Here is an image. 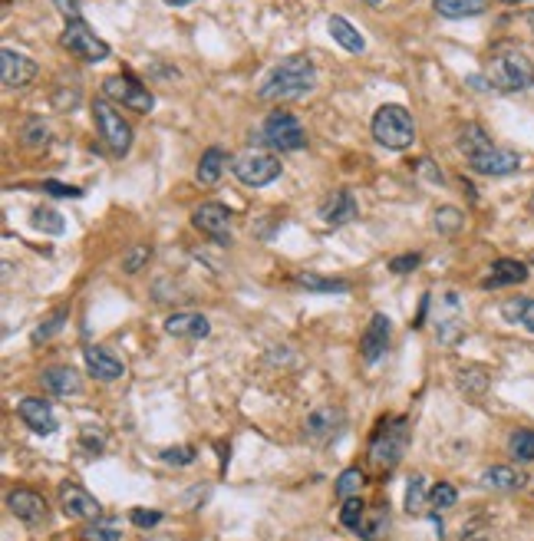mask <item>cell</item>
<instances>
[{
	"label": "cell",
	"instance_id": "cell-19",
	"mask_svg": "<svg viewBox=\"0 0 534 541\" xmlns=\"http://www.w3.org/2000/svg\"><path fill=\"white\" fill-rule=\"evenodd\" d=\"M360 215V205H357V195L349 192V188H337L330 198H324V205H320V219L324 225L330 228H340V225H347Z\"/></svg>",
	"mask_w": 534,
	"mask_h": 541
},
{
	"label": "cell",
	"instance_id": "cell-13",
	"mask_svg": "<svg viewBox=\"0 0 534 541\" xmlns=\"http://www.w3.org/2000/svg\"><path fill=\"white\" fill-rule=\"evenodd\" d=\"M36 76V63L27 53H17L11 46L0 50V83L4 90H24Z\"/></svg>",
	"mask_w": 534,
	"mask_h": 541
},
{
	"label": "cell",
	"instance_id": "cell-18",
	"mask_svg": "<svg viewBox=\"0 0 534 541\" xmlns=\"http://www.w3.org/2000/svg\"><path fill=\"white\" fill-rule=\"evenodd\" d=\"M82 360H86L90 377H96V380L113 383V380H122V377H126L122 360H119L113 350H106V346H86V350H82Z\"/></svg>",
	"mask_w": 534,
	"mask_h": 541
},
{
	"label": "cell",
	"instance_id": "cell-7",
	"mask_svg": "<svg viewBox=\"0 0 534 541\" xmlns=\"http://www.w3.org/2000/svg\"><path fill=\"white\" fill-rule=\"evenodd\" d=\"M93 119L96 126H99V136H103L106 149L122 159V155L132 149V126L116 113V106L106 103V99H96L93 103Z\"/></svg>",
	"mask_w": 534,
	"mask_h": 541
},
{
	"label": "cell",
	"instance_id": "cell-32",
	"mask_svg": "<svg viewBox=\"0 0 534 541\" xmlns=\"http://www.w3.org/2000/svg\"><path fill=\"white\" fill-rule=\"evenodd\" d=\"M508 452L518 462H534V429H514L508 439Z\"/></svg>",
	"mask_w": 534,
	"mask_h": 541
},
{
	"label": "cell",
	"instance_id": "cell-30",
	"mask_svg": "<svg viewBox=\"0 0 534 541\" xmlns=\"http://www.w3.org/2000/svg\"><path fill=\"white\" fill-rule=\"evenodd\" d=\"M491 146V139H488V132L478 123H468V126L459 129V149L465 152V159H472V155H478L482 149H488Z\"/></svg>",
	"mask_w": 534,
	"mask_h": 541
},
{
	"label": "cell",
	"instance_id": "cell-5",
	"mask_svg": "<svg viewBox=\"0 0 534 541\" xmlns=\"http://www.w3.org/2000/svg\"><path fill=\"white\" fill-rule=\"evenodd\" d=\"M267 146H274L278 152H301L307 146V132H303L301 119L287 109H278L264 119V129H261Z\"/></svg>",
	"mask_w": 534,
	"mask_h": 541
},
{
	"label": "cell",
	"instance_id": "cell-38",
	"mask_svg": "<svg viewBox=\"0 0 534 541\" xmlns=\"http://www.w3.org/2000/svg\"><path fill=\"white\" fill-rule=\"evenodd\" d=\"M363 519H366V505H363V498H360V496H357V498H347V502H343V508H340V521H343L347 529L360 531Z\"/></svg>",
	"mask_w": 534,
	"mask_h": 541
},
{
	"label": "cell",
	"instance_id": "cell-29",
	"mask_svg": "<svg viewBox=\"0 0 534 541\" xmlns=\"http://www.w3.org/2000/svg\"><path fill=\"white\" fill-rule=\"evenodd\" d=\"M297 284L314 294H347L349 290V281H340V277H320L314 271H301L297 274Z\"/></svg>",
	"mask_w": 534,
	"mask_h": 541
},
{
	"label": "cell",
	"instance_id": "cell-52",
	"mask_svg": "<svg viewBox=\"0 0 534 541\" xmlns=\"http://www.w3.org/2000/svg\"><path fill=\"white\" fill-rule=\"evenodd\" d=\"M505 4H522V0H505Z\"/></svg>",
	"mask_w": 534,
	"mask_h": 541
},
{
	"label": "cell",
	"instance_id": "cell-47",
	"mask_svg": "<svg viewBox=\"0 0 534 541\" xmlns=\"http://www.w3.org/2000/svg\"><path fill=\"white\" fill-rule=\"evenodd\" d=\"M53 4H57V11L67 17V23H70V20H82L80 0H53Z\"/></svg>",
	"mask_w": 534,
	"mask_h": 541
},
{
	"label": "cell",
	"instance_id": "cell-22",
	"mask_svg": "<svg viewBox=\"0 0 534 541\" xmlns=\"http://www.w3.org/2000/svg\"><path fill=\"white\" fill-rule=\"evenodd\" d=\"M165 334L169 337H188V340H201L211 334V323L205 314H172L165 321Z\"/></svg>",
	"mask_w": 534,
	"mask_h": 541
},
{
	"label": "cell",
	"instance_id": "cell-35",
	"mask_svg": "<svg viewBox=\"0 0 534 541\" xmlns=\"http://www.w3.org/2000/svg\"><path fill=\"white\" fill-rule=\"evenodd\" d=\"M82 541H122V531L113 525V521H90L86 529L80 531Z\"/></svg>",
	"mask_w": 534,
	"mask_h": 541
},
{
	"label": "cell",
	"instance_id": "cell-8",
	"mask_svg": "<svg viewBox=\"0 0 534 541\" xmlns=\"http://www.w3.org/2000/svg\"><path fill=\"white\" fill-rule=\"evenodd\" d=\"M59 44H63V50H70L76 60H82V63H103V60H109V44H106L103 36H96L93 30L86 27V20L67 23Z\"/></svg>",
	"mask_w": 534,
	"mask_h": 541
},
{
	"label": "cell",
	"instance_id": "cell-23",
	"mask_svg": "<svg viewBox=\"0 0 534 541\" xmlns=\"http://www.w3.org/2000/svg\"><path fill=\"white\" fill-rule=\"evenodd\" d=\"M40 380H43V386H47L53 396H76V393H82L80 373L73 367H47L40 373Z\"/></svg>",
	"mask_w": 534,
	"mask_h": 541
},
{
	"label": "cell",
	"instance_id": "cell-49",
	"mask_svg": "<svg viewBox=\"0 0 534 541\" xmlns=\"http://www.w3.org/2000/svg\"><path fill=\"white\" fill-rule=\"evenodd\" d=\"M169 7H185V4H192V0H165Z\"/></svg>",
	"mask_w": 534,
	"mask_h": 541
},
{
	"label": "cell",
	"instance_id": "cell-15",
	"mask_svg": "<svg viewBox=\"0 0 534 541\" xmlns=\"http://www.w3.org/2000/svg\"><path fill=\"white\" fill-rule=\"evenodd\" d=\"M59 505L70 519H80V521H96L103 505L96 502V496H90L82 485L76 482H59Z\"/></svg>",
	"mask_w": 534,
	"mask_h": 541
},
{
	"label": "cell",
	"instance_id": "cell-21",
	"mask_svg": "<svg viewBox=\"0 0 534 541\" xmlns=\"http://www.w3.org/2000/svg\"><path fill=\"white\" fill-rule=\"evenodd\" d=\"M488 271H491V274L482 281V288H488V290L508 288V284H524V281H528V265L511 261V258H499Z\"/></svg>",
	"mask_w": 534,
	"mask_h": 541
},
{
	"label": "cell",
	"instance_id": "cell-25",
	"mask_svg": "<svg viewBox=\"0 0 534 541\" xmlns=\"http://www.w3.org/2000/svg\"><path fill=\"white\" fill-rule=\"evenodd\" d=\"M528 482L522 473H514L511 465H491L482 473V485L491 489V492H514V489H522Z\"/></svg>",
	"mask_w": 534,
	"mask_h": 541
},
{
	"label": "cell",
	"instance_id": "cell-24",
	"mask_svg": "<svg viewBox=\"0 0 534 541\" xmlns=\"http://www.w3.org/2000/svg\"><path fill=\"white\" fill-rule=\"evenodd\" d=\"M326 30H330V36H334V40H337L347 53H363V50H366V40H363V34L347 20V17H330Z\"/></svg>",
	"mask_w": 534,
	"mask_h": 541
},
{
	"label": "cell",
	"instance_id": "cell-16",
	"mask_svg": "<svg viewBox=\"0 0 534 541\" xmlns=\"http://www.w3.org/2000/svg\"><path fill=\"white\" fill-rule=\"evenodd\" d=\"M7 508L13 519H20L24 525H43L47 521V498L36 496L34 489H13L7 496Z\"/></svg>",
	"mask_w": 534,
	"mask_h": 541
},
{
	"label": "cell",
	"instance_id": "cell-42",
	"mask_svg": "<svg viewBox=\"0 0 534 541\" xmlns=\"http://www.w3.org/2000/svg\"><path fill=\"white\" fill-rule=\"evenodd\" d=\"M198 456L195 446H172V450H162V462L169 465H192Z\"/></svg>",
	"mask_w": 534,
	"mask_h": 541
},
{
	"label": "cell",
	"instance_id": "cell-26",
	"mask_svg": "<svg viewBox=\"0 0 534 541\" xmlns=\"http://www.w3.org/2000/svg\"><path fill=\"white\" fill-rule=\"evenodd\" d=\"M224 165H228V152L221 149V146H211L201 159H198V169H195V179L198 185H215L224 172Z\"/></svg>",
	"mask_w": 534,
	"mask_h": 541
},
{
	"label": "cell",
	"instance_id": "cell-43",
	"mask_svg": "<svg viewBox=\"0 0 534 541\" xmlns=\"http://www.w3.org/2000/svg\"><path fill=\"white\" fill-rule=\"evenodd\" d=\"M419 265H422V254H399V258L389 261V271H393V274H409V271H416Z\"/></svg>",
	"mask_w": 534,
	"mask_h": 541
},
{
	"label": "cell",
	"instance_id": "cell-9",
	"mask_svg": "<svg viewBox=\"0 0 534 541\" xmlns=\"http://www.w3.org/2000/svg\"><path fill=\"white\" fill-rule=\"evenodd\" d=\"M232 172L247 188H264L280 175V159L271 155V152H244V155L234 159Z\"/></svg>",
	"mask_w": 534,
	"mask_h": 541
},
{
	"label": "cell",
	"instance_id": "cell-31",
	"mask_svg": "<svg viewBox=\"0 0 534 541\" xmlns=\"http://www.w3.org/2000/svg\"><path fill=\"white\" fill-rule=\"evenodd\" d=\"M363 485H366V475H363L360 469H343V473L337 475V485H334V492H337V496L347 502V498L360 496Z\"/></svg>",
	"mask_w": 534,
	"mask_h": 541
},
{
	"label": "cell",
	"instance_id": "cell-39",
	"mask_svg": "<svg viewBox=\"0 0 534 541\" xmlns=\"http://www.w3.org/2000/svg\"><path fill=\"white\" fill-rule=\"evenodd\" d=\"M67 317H70V311H67V307H59V311L50 314L47 321L34 330V344H43V340H50L53 334H59V327H63V321H67Z\"/></svg>",
	"mask_w": 534,
	"mask_h": 541
},
{
	"label": "cell",
	"instance_id": "cell-10",
	"mask_svg": "<svg viewBox=\"0 0 534 541\" xmlns=\"http://www.w3.org/2000/svg\"><path fill=\"white\" fill-rule=\"evenodd\" d=\"M347 426V413L340 406H317L303 423V436L310 446H330Z\"/></svg>",
	"mask_w": 534,
	"mask_h": 541
},
{
	"label": "cell",
	"instance_id": "cell-3",
	"mask_svg": "<svg viewBox=\"0 0 534 541\" xmlns=\"http://www.w3.org/2000/svg\"><path fill=\"white\" fill-rule=\"evenodd\" d=\"M488 83L491 90L501 92H522L528 86H534V63L524 57L522 50H501L488 63Z\"/></svg>",
	"mask_w": 534,
	"mask_h": 541
},
{
	"label": "cell",
	"instance_id": "cell-14",
	"mask_svg": "<svg viewBox=\"0 0 534 541\" xmlns=\"http://www.w3.org/2000/svg\"><path fill=\"white\" fill-rule=\"evenodd\" d=\"M465 334V321H462V307H459V294H442L439 298V311H436V337L442 344H459Z\"/></svg>",
	"mask_w": 534,
	"mask_h": 541
},
{
	"label": "cell",
	"instance_id": "cell-2",
	"mask_svg": "<svg viewBox=\"0 0 534 541\" xmlns=\"http://www.w3.org/2000/svg\"><path fill=\"white\" fill-rule=\"evenodd\" d=\"M373 139L383 146V149H393V152H403L416 142V123L409 115L406 106L399 103H386L373 113Z\"/></svg>",
	"mask_w": 534,
	"mask_h": 541
},
{
	"label": "cell",
	"instance_id": "cell-20",
	"mask_svg": "<svg viewBox=\"0 0 534 541\" xmlns=\"http://www.w3.org/2000/svg\"><path fill=\"white\" fill-rule=\"evenodd\" d=\"M386 350H389V317L386 314H373L370 327H366V334L360 340V357L366 363H376V360H383Z\"/></svg>",
	"mask_w": 534,
	"mask_h": 541
},
{
	"label": "cell",
	"instance_id": "cell-51",
	"mask_svg": "<svg viewBox=\"0 0 534 541\" xmlns=\"http://www.w3.org/2000/svg\"><path fill=\"white\" fill-rule=\"evenodd\" d=\"M528 208H531V211H534V195H531V198H528Z\"/></svg>",
	"mask_w": 534,
	"mask_h": 541
},
{
	"label": "cell",
	"instance_id": "cell-12",
	"mask_svg": "<svg viewBox=\"0 0 534 541\" xmlns=\"http://www.w3.org/2000/svg\"><path fill=\"white\" fill-rule=\"evenodd\" d=\"M468 165H472V172H478V175L501 179V175H514L518 169H522V155H518L514 149H501V146L491 142L488 149H482L478 155H472Z\"/></svg>",
	"mask_w": 534,
	"mask_h": 541
},
{
	"label": "cell",
	"instance_id": "cell-40",
	"mask_svg": "<svg viewBox=\"0 0 534 541\" xmlns=\"http://www.w3.org/2000/svg\"><path fill=\"white\" fill-rule=\"evenodd\" d=\"M34 225L40 231H47V235H63V228H67V225H63V219H59L53 208H36Z\"/></svg>",
	"mask_w": 534,
	"mask_h": 541
},
{
	"label": "cell",
	"instance_id": "cell-48",
	"mask_svg": "<svg viewBox=\"0 0 534 541\" xmlns=\"http://www.w3.org/2000/svg\"><path fill=\"white\" fill-rule=\"evenodd\" d=\"M468 86H475V90H482V92L491 90V83H488V76H478V73H475V76H468Z\"/></svg>",
	"mask_w": 534,
	"mask_h": 541
},
{
	"label": "cell",
	"instance_id": "cell-45",
	"mask_svg": "<svg viewBox=\"0 0 534 541\" xmlns=\"http://www.w3.org/2000/svg\"><path fill=\"white\" fill-rule=\"evenodd\" d=\"M43 192H50V195L57 198H82V192L76 185H63V182H43Z\"/></svg>",
	"mask_w": 534,
	"mask_h": 541
},
{
	"label": "cell",
	"instance_id": "cell-1",
	"mask_svg": "<svg viewBox=\"0 0 534 541\" xmlns=\"http://www.w3.org/2000/svg\"><path fill=\"white\" fill-rule=\"evenodd\" d=\"M317 86V67L310 57H287L267 73L257 96L267 103H284V99H301Z\"/></svg>",
	"mask_w": 534,
	"mask_h": 541
},
{
	"label": "cell",
	"instance_id": "cell-27",
	"mask_svg": "<svg viewBox=\"0 0 534 541\" xmlns=\"http://www.w3.org/2000/svg\"><path fill=\"white\" fill-rule=\"evenodd\" d=\"M501 317L514 327H524L528 334H534V298H508L501 304Z\"/></svg>",
	"mask_w": 534,
	"mask_h": 541
},
{
	"label": "cell",
	"instance_id": "cell-34",
	"mask_svg": "<svg viewBox=\"0 0 534 541\" xmlns=\"http://www.w3.org/2000/svg\"><path fill=\"white\" fill-rule=\"evenodd\" d=\"M462 225H465V215L455 205H442L439 211H436V231H439V235H455V231H462Z\"/></svg>",
	"mask_w": 534,
	"mask_h": 541
},
{
	"label": "cell",
	"instance_id": "cell-37",
	"mask_svg": "<svg viewBox=\"0 0 534 541\" xmlns=\"http://www.w3.org/2000/svg\"><path fill=\"white\" fill-rule=\"evenodd\" d=\"M149 258H152L149 244H132V248L122 254V271H126V274H139L142 267L149 265Z\"/></svg>",
	"mask_w": 534,
	"mask_h": 541
},
{
	"label": "cell",
	"instance_id": "cell-53",
	"mask_svg": "<svg viewBox=\"0 0 534 541\" xmlns=\"http://www.w3.org/2000/svg\"><path fill=\"white\" fill-rule=\"evenodd\" d=\"M531 27H534V13H531Z\"/></svg>",
	"mask_w": 534,
	"mask_h": 541
},
{
	"label": "cell",
	"instance_id": "cell-4",
	"mask_svg": "<svg viewBox=\"0 0 534 541\" xmlns=\"http://www.w3.org/2000/svg\"><path fill=\"white\" fill-rule=\"evenodd\" d=\"M406 446H409V423L406 419H393V423H383L380 433L373 436L370 442V459L373 465L380 469H396L399 459L406 456Z\"/></svg>",
	"mask_w": 534,
	"mask_h": 541
},
{
	"label": "cell",
	"instance_id": "cell-33",
	"mask_svg": "<svg viewBox=\"0 0 534 541\" xmlns=\"http://www.w3.org/2000/svg\"><path fill=\"white\" fill-rule=\"evenodd\" d=\"M386 529H389V512H386V508H373V512H366V519H363L360 535L366 541H376L383 538Z\"/></svg>",
	"mask_w": 534,
	"mask_h": 541
},
{
	"label": "cell",
	"instance_id": "cell-44",
	"mask_svg": "<svg viewBox=\"0 0 534 541\" xmlns=\"http://www.w3.org/2000/svg\"><path fill=\"white\" fill-rule=\"evenodd\" d=\"M27 146H30V149H36V146H47V126H43L40 119H34V123L27 126Z\"/></svg>",
	"mask_w": 534,
	"mask_h": 541
},
{
	"label": "cell",
	"instance_id": "cell-6",
	"mask_svg": "<svg viewBox=\"0 0 534 541\" xmlns=\"http://www.w3.org/2000/svg\"><path fill=\"white\" fill-rule=\"evenodd\" d=\"M103 96L109 99V103L132 109V113H152V109H155V96L149 92V86H142L139 80H132L129 73L106 76V80H103Z\"/></svg>",
	"mask_w": 534,
	"mask_h": 541
},
{
	"label": "cell",
	"instance_id": "cell-28",
	"mask_svg": "<svg viewBox=\"0 0 534 541\" xmlns=\"http://www.w3.org/2000/svg\"><path fill=\"white\" fill-rule=\"evenodd\" d=\"M432 7H436L439 17L462 20V17H478V13H485V0H432Z\"/></svg>",
	"mask_w": 534,
	"mask_h": 541
},
{
	"label": "cell",
	"instance_id": "cell-50",
	"mask_svg": "<svg viewBox=\"0 0 534 541\" xmlns=\"http://www.w3.org/2000/svg\"><path fill=\"white\" fill-rule=\"evenodd\" d=\"M363 4H370V7H380V4H383V0H363Z\"/></svg>",
	"mask_w": 534,
	"mask_h": 541
},
{
	"label": "cell",
	"instance_id": "cell-36",
	"mask_svg": "<svg viewBox=\"0 0 534 541\" xmlns=\"http://www.w3.org/2000/svg\"><path fill=\"white\" fill-rule=\"evenodd\" d=\"M426 498H429V492H426V475H412L406 485V512L412 515V512H422V505H426Z\"/></svg>",
	"mask_w": 534,
	"mask_h": 541
},
{
	"label": "cell",
	"instance_id": "cell-46",
	"mask_svg": "<svg viewBox=\"0 0 534 541\" xmlns=\"http://www.w3.org/2000/svg\"><path fill=\"white\" fill-rule=\"evenodd\" d=\"M159 521H162V512H145V508L132 512V525H139V529H155Z\"/></svg>",
	"mask_w": 534,
	"mask_h": 541
},
{
	"label": "cell",
	"instance_id": "cell-17",
	"mask_svg": "<svg viewBox=\"0 0 534 541\" xmlns=\"http://www.w3.org/2000/svg\"><path fill=\"white\" fill-rule=\"evenodd\" d=\"M17 416L24 419L27 429H34L36 436L57 433V416H53L47 400H40V396H24V400L17 403Z\"/></svg>",
	"mask_w": 534,
	"mask_h": 541
},
{
	"label": "cell",
	"instance_id": "cell-41",
	"mask_svg": "<svg viewBox=\"0 0 534 541\" xmlns=\"http://www.w3.org/2000/svg\"><path fill=\"white\" fill-rule=\"evenodd\" d=\"M429 502L436 508H452L455 502H459V492H455V485H449V482H439L436 489L429 492Z\"/></svg>",
	"mask_w": 534,
	"mask_h": 541
},
{
	"label": "cell",
	"instance_id": "cell-11",
	"mask_svg": "<svg viewBox=\"0 0 534 541\" xmlns=\"http://www.w3.org/2000/svg\"><path fill=\"white\" fill-rule=\"evenodd\" d=\"M192 225L218 244H232V208L221 202H205L192 211Z\"/></svg>",
	"mask_w": 534,
	"mask_h": 541
}]
</instances>
